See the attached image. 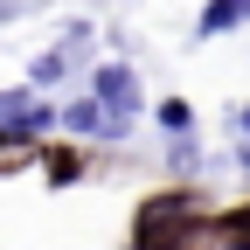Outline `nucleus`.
<instances>
[{"label": "nucleus", "instance_id": "nucleus-1", "mask_svg": "<svg viewBox=\"0 0 250 250\" xmlns=\"http://www.w3.org/2000/svg\"><path fill=\"white\" fill-rule=\"evenodd\" d=\"M195 236H202V208L188 202V195H160V202L139 208L132 250H181V243H195Z\"/></svg>", "mask_w": 250, "mask_h": 250}, {"label": "nucleus", "instance_id": "nucleus-2", "mask_svg": "<svg viewBox=\"0 0 250 250\" xmlns=\"http://www.w3.org/2000/svg\"><path fill=\"white\" fill-rule=\"evenodd\" d=\"M56 125H70L77 139H125V132H132V118L111 111L104 98H77L70 111H56Z\"/></svg>", "mask_w": 250, "mask_h": 250}, {"label": "nucleus", "instance_id": "nucleus-3", "mask_svg": "<svg viewBox=\"0 0 250 250\" xmlns=\"http://www.w3.org/2000/svg\"><path fill=\"white\" fill-rule=\"evenodd\" d=\"M90 98H104L111 111H125V118H139V83H132V70L125 62H98V77H90Z\"/></svg>", "mask_w": 250, "mask_h": 250}, {"label": "nucleus", "instance_id": "nucleus-4", "mask_svg": "<svg viewBox=\"0 0 250 250\" xmlns=\"http://www.w3.org/2000/svg\"><path fill=\"white\" fill-rule=\"evenodd\" d=\"M236 21H250V0H208L195 28H202V35H229Z\"/></svg>", "mask_w": 250, "mask_h": 250}, {"label": "nucleus", "instance_id": "nucleus-5", "mask_svg": "<svg viewBox=\"0 0 250 250\" xmlns=\"http://www.w3.org/2000/svg\"><path fill=\"white\" fill-rule=\"evenodd\" d=\"M153 118H160V132H174V139H188V125H195V111H188L181 98H160V111H153Z\"/></svg>", "mask_w": 250, "mask_h": 250}, {"label": "nucleus", "instance_id": "nucleus-6", "mask_svg": "<svg viewBox=\"0 0 250 250\" xmlns=\"http://www.w3.org/2000/svg\"><path fill=\"white\" fill-rule=\"evenodd\" d=\"M223 243H229V250H250V208L223 215Z\"/></svg>", "mask_w": 250, "mask_h": 250}, {"label": "nucleus", "instance_id": "nucleus-7", "mask_svg": "<svg viewBox=\"0 0 250 250\" xmlns=\"http://www.w3.org/2000/svg\"><path fill=\"white\" fill-rule=\"evenodd\" d=\"M62 70H70V56H35V70H28V77H35V83H56Z\"/></svg>", "mask_w": 250, "mask_h": 250}, {"label": "nucleus", "instance_id": "nucleus-8", "mask_svg": "<svg viewBox=\"0 0 250 250\" xmlns=\"http://www.w3.org/2000/svg\"><path fill=\"white\" fill-rule=\"evenodd\" d=\"M77 174H83V167H77V160H70V153H49V181H56V188H70V181H77Z\"/></svg>", "mask_w": 250, "mask_h": 250}, {"label": "nucleus", "instance_id": "nucleus-9", "mask_svg": "<svg viewBox=\"0 0 250 250\" xmlns=\"http://www.w3.org/2000/svg\"><path fill=\"white\" fill-rule=\"evenodd\" d=\"M236 125H243V139H250V104H243V111H236Z\"/></svg>", "mask_w": 250, "mask_h": 250}, {"label": "nucleus", "instance_id": "nucleus-10", "mask_svg": "<svg viewBox=\"0 0 250 250\" xmlns=\"http://www.w3.org/2000/svg\"><path fill=\"white\" fill-rule=\"evenodd\" d=\"M243 167H250V146H243Z\"/></svg>", "mask_w": 250, "mask_h": 250}]
</instances>
